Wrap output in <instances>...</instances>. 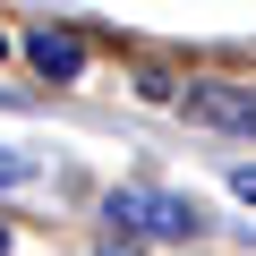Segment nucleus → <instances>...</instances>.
<instances>
[{"label": "nucleus", "mask_w": 256, "mask_h": 256, "mask_svg": "<svg viewBox=\"0 0 256 256\" xmlns=\"http://www.w3.org/2000/svg\"><path fill=\"white\" fill-rule=\"evenodd\" d=\"M111 222L154 230V239H196V230H205V214L180 205V196H162V188H111Z\"/></svg>", "instance_id": "1"}, {"label": "nucleus", "mask_w": 256, "mask_h": 256, "mask_svg": "<svg viewBox=\"0 0 256 256\" xmlns=\"http://www.w3.org/2000/svg\"><path fill=\"white\" fill-rule=\"evenodd\" d=\"M188 111H196V120H214V128L256 137V86H222V77H205V86H188Z\"/></svg>", "instance_id": "2"}, {"label": "nucleus", "mask_w": 256, "mask_h": 256, "mask_svg": "<svg viewBox=\"0 0 256 256\" xmlns=\"http://www.w3.org/2000/svg\"><path fill=\"white\" fill-rule=\"evenodd\" d=\"M26 60H34L52 86H77V77H86V43L60 34V26H34V34H26Z\"/></svg>", "instance_id": "3"}, {"label": "nucleus", "mask_w": 256, "mask_h": 256, "mask_svg": "<svg viewBox=\"0 0 256 256\" xmlns=\"http://www.w3.org/2000/svg\"><path fill=\"white\" fill-rule=\"evenodd\" d=\"M26 171H34V162H26V154H9V146H0V188H18V180H26Z\"/></svg>", "instance_id": "4"}, {"label": "nucleus", "mask_w": 256, "mask_h": 256, "mask_svg": "<svg viewBox=\"0 0 256 256\" xmlns=\"http://www.w3.org/2000/svg\"><path fill=\"white\" fill-rule=\"evenodd\" d=\"M230 188H239V196L256 205V162H239V171H230Z\"/></svg>", "instance_id": "5"}, {"label": "nucleus", "mask_w": 256, "mask_h": 256, "mask_svg": "<svg viewBox=\"0 0 256 256\" xmlns=\"http://www.w3.org/2000/svg\"><path fill=\"white\" fill-rule=\"evenodd\" d=\"M0 256H9V230H0Z\"/></svg>", "instance_id": "6"}, {"label": "nucleus", "mask_w": 256, "mask_h": 256, "mask_svg": "<svg viewBox=\"0 0 256 256\" xmlns=\"http://www.w3.org/2000/svg\"><path fill=\"white\" fill-rule=\"evenodd\" d=\"M0 52H9V34H0Z\"/></svg>", "instance_id": "7"}]
</instances>
